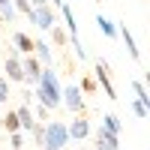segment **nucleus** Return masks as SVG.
I'll return each instance as SVG.
<instances>
[{"label":"nucleus","instance_id":"nucleus-27","mask_svg":"<svg viewBox=\"0 0 150 150\" xmlns=\"http://www.w3.org/2000/svg\"><path fill=\"white\" fill-rule=\"evenodd\" d=\"M33 117H39V120L45 123V120H51V111H48L45 105H39V102H36V111H33Z\"/></svg>","mask_w":150,"mask_h":150},{"label":"nucleus","instance_id":"nucleus-30","mask_svg":"<svg viewBox=\"0 0 150 150\" xmlns=\"http://www.w3.org/2000/svg\"><path fill=\"white\" fill-rule=\"evenodd\" d=\"M0 114H3V105H0Z\"/></svg>","mask_w":150,"mask_h":150},{"label":"nucleus","instance_id":"nucleus-10","mask_svg":"<svg viewBox=\"0 0 150 150\" xmlns=\"http://www.w3.org/2000/svg\"><path fill=\"white\" fill-rule=\"evenodd\" d=\"M33 57L39 60L42 66H51V63H54V54H51V45H48L45 39H33Z\"/></svg>","mask_w":150,"mask_h":150},{"label":"nucleus","instance_id":"nucleus-1","mask_svg":"<svg viewBox=\"0 0 150 150\" xmlns=\"http://www.w3.org/2000/svg\"><path fill=\"white\" fill-rule=\"evenodd\" d=\"M33 96H36V102L45 105L48 111H54L60 105V78H57L54 66H42L39 81H36V87H33Z\"/></svg>","mask_w":150,"mask_h":150},{"label":"nucleus","instance_id":"nucleus-11","mask_svg":"<svg viewBox=\"0 0 150 150\" xmlns=\"http://www.w3.org/2000/svg\"><path fill=\"white\" fill-rule=\"evenodd\" d=\"M12 48H15V54H33V39L24 30H15L12 33Z\"/></svg>","mask_w":150,"mask_h":150},{"label":"nucleus","instance_id":"nucleus-14","mask_svg":"<svg viewBox=\"0 0 150 150\" xmlns=\"http://www.w3.org/2000/svg\"><path fill=\"white\" fill-rule=\"evenodd\" d=\"M60 9V15H63V21H66V30H69V39H78V24H75V12L66 6V3H60L57 6Z\"/></svg>","mask_w":150,"mask_h":150},{"label":"nucleus","instance_id":"nucleus-7","mask_svg":"<svg viewBox=\"0 0 150 150\" xmlns=\"http://www.w3.org/2000/svg\"><path fill=\"white\" fill-rule=\"evenodd\" d=\"M93 147L96 150H117L120 147V135H114V132H108V129L99 126L96 135H93Z\"/></svg>","mask_w":150,"mask_h":150},{"label":"nucleus","instance_id":"nucleus-17","mask_svg":"<svg viewBox=\"0 0 150 150\" xmlns=\"http://www.w3.org/2000/svg\"><path fill=\"white\" fill-rule=\"evenodd\" d=\"M96 24H99V30H102L108 39H117V24H114V21H108L105 15H99V18H96Z\"/></svg>","mask_w":150,"mask_h":150},{"label":"nucleus","instance_id":"nucleus-3","mask_svg":"<svg viewBox=\"0 0 150 150\" xmlns=\"http://www.w3.org/2000/svg\"><path fill=\"white\" fill-rule=\"evenodd\" d=\"M27 21L30 24H36L42 33H48L57 24V18H54V9H51V3H45V6H33L30 9V15H27Z\"/></svg>","mask_w":150,"mask_h":150},{"label":"nucleus","instance_id":"nucleus-16","mask_svg":"<svg viewBox=\"0 0 150 150\" xmlns=\"http://www.w3.org/2000/svg\"><path fill=\"white\" fill-rule=\"evenodd\" d=\"M102 129H108V132H114V135H120V129H123V123H120V117H117V114H102Z\"/></svg>","mask_w":150,"mask_h":150},{"label":"nucleus","instance_id":"nucleus-22","mask_svg":"<svg viewBox=\"0 0 150 150\" xmlns=\"http://www.w3.org/2000/svg\"><path fill=\"white\" fill-rule=\"evenodd\" d=\"M48 33L54 36V45H66V42H69V36H66V30H63V27H57V24H54V27L48 30Z\"/></svg>","mask_w":150,"mask_h":150},{"label":"nucleus","instance_id":"nucleus-19","mask_svg":"<svg viewBox=\"0 0 150 150\" xmlns=\"http://www.w3.org/2000/svg\"><path fill=\"white\" fill-rule=\"evenodd\" d=\"M0 18H3L6 24L15 21V6H12V0H0Z\"/></svg>","mask_w":150,"mask_h":150},{"label":"nucleus","instance_id":"nucleus-4","mask_svg":"<svg viewBox=\"0 0 150 150\" xmlns=\"http://www.w3.org/2000/svg\"><path fill=\"white\" fill-rule=\"evenodd\" d=\"M60 105H66L72 114H81V111H84V93L78 90V84L60 87Z\"/></svg>","mask_w":150,"mask_h":150},{"label":"nucleus","instance_id":"nucleus-18","mask_svg":"<svg viewBox=\"0 0 150 150\" xmlns=\"http://www.w3.org/2000/svg\"><path fill=\"white\" fill-rule=\"evenodd\" d=\"M0 126L6 129V135H9V132H21V129H18V117H15V111H6V117L0 114Z\"/></svg>","mask_w":150,"mask_h":150},{"label":"nucleus","instance_id":"nucleus-24","mask_svg":"<svg viewBox=\"0 0 150 150\" xmlns=\"http://www.w3.org/2000/svg\"><path fill=\"white\" fill-rule=\"evenodd\" d=\"M9 147L12 150H21L24 147V132H9Z\"/></svg>","mask_w":150,"mask_h":150},{"label":"nucleus","instance_id":"nucleus-28","mask_svg":"<svg viewBox=\"0 0 150 150\" xmlns=\"http://www.w3.org/2000/svg\"><path fill=\"white\" fill-rule=\"evenodd\" d=\"M48 0H30V6H45Z\"/></svg>","mask_w":150,"mask_h":150},{"label":"nucleus","instance_id":"nucleus-8","mask_svg":"<svg viewBox=\"0 0 150 150\" xmlns=\"http://www.w3.org/2000/svg\"><path fill=\"white\" fill-rule=\"evenodd\" d=\"M66 132H69V141H84V138H90V120H84L81 114H75L72 123H66Z\"/></svg>","mask_w":150,"mask_h":150},{"label":"nucleus","instance_id":"nucleus-13","mask_svg":"<svg viewBox=\"0 0 150 150\" xmlns=\"http://www.w3.org/2000/svg\"><path fill=\"white\" fill-rule=\"evenodd\" d=\"M15 117H18V129H21V132H30V129H33V123H36L30 105H18V108H15Z\"/></svg>","mask_w":150,"mask_h":150},{"label":"nucleus","instance_id":"nucleus-26","mask_svg":"<svg viewBox=\"0 0 150 150\" xmlns=\"http://www.w3.org/2000/svg\"><path fill=\"white\" fill-rule=\"evenodd\" d=\"M12 6H15V12H24V15H30V0H12Z\"/></svg>","mask_w":150,"mask_h":150},{"label":"nucleus","instance_id":"nucleus-9","mask_svg":"<svg viewBox=\"0 0 150 150\" xmlns=\"http://www.w3.org/2000/svg\"><path fill=\"white\" fill-rule=\"evenodd\" d=\"M21 69H24V81H27L30 87H36V81H39V72H42V63H39L33 54H24Z\"/></svg>","mask_w":150,"mask_h":150},{"label":"nucleus","instance_id":"nucleus-25","mask_svg":"<svg viewBox=\"0 0 150 150\" xmlns=\"http://www.w3.org/2000/svg\"><path fill=\"white\" fill-rule=\"evenodd\" d=\"M78 90H81V93H96V81L90 78V75H84V78H81V87H78Z\"/></svg>","mask_w":150,"mask_h":150},{"label":"nucleus","instance_id":"nucleus-23","mask_svg":"<svg viewBox=\"0 0 150 150\" xmlns=\"http://www.w3.org/2000/svg\"><path fill=\"white\" fill-rule=\"evenodd\" d=\"M9 96H12V90H9V81L0 75V105H6L9 102Z\"/></svg>","mask_w":150,"mask_h":150},{"label":"nucleus","instance_id":"nucleus-15","mask_svg":"<svg viewBox=\"0 0 150 150\" xmlns=\"http://www.w3.org/2000/svg\"><path fill=\"white\" fill-rule=\"evenodd\" d=\"M129 87H132V93H135V99H141V102L150 108V96H147V87H144V81H138V78H132L129 81Z\"/></svg>","mask_w":150,"mask_h":150},{"label":"nucleus","instance_id":"nucleus-20","mask_svg":"<svg viewBox=\"0 0 150 150\" xmlns=\"http://www.w3.org/2000/svg\"><path fill=\"white\" fill-rule=\"evenodd\" d=\"M129 108H132V114L138 117V120H147V117H150V108L141 102V99H132V102H129Z\"/></svg>","mask_w":150,"mask_h":150},{"label":"nucleus","instance_id":"nucleus-21","mask_svg":"<svg viewBox=\"0 0 150 150\" xmlns=\"http://www.w3.org/2000/svg\"><path fill=\"white\" fill-rule=\"evenodd\" d=\"M30 135H33V141H36V147H45V123H33V129H30Z\"/></svg>","mask_w":150,"mask_h":150},{"label":"nucleus","instance_id":"nucleus-2","mask_svg":"<svg viewBox=\"0 0 150 150\" xmlns=\"http://www.w3.org/2000/svg\"><path fill=\"white\" fill-rule=\"evenodd\" d=\"M45 144L51 147H66L69 144V132L63 120H45Z\"/></svg>","mask_w":150,"mask_h":150},{"label":"nucleus","instance_id":"nucleus-5","mask_svg":"<svg viewBox=\"0 0 150 150\" xmlns=\"http://www.w3.org/2000/svg\"><path fill=\"white\" fill-rule=\"evenodd\" d=\"M3 78L12 84V81H24V69H21V57L15 54V48H12V51L6 54V60H3Z\"/></svg>","mask_w":150,"mask_h":150},{"label":"nucleus","instance_id":"nucleus-29","mask_svg":"<svg viewBox=\"0 0 150 150\" xmlns=\"http://www.w3.org/2000/svg\"><path fill=\"white\" fill-rule=\"evenodd\" d=\"M42 150H63V147H51V144H45V147H42Z\"/></svg>","mask_w":150,"mask_h":150},{"label":"nucleus","instance_id":"nucleus-6","mask_svg":"<svg viewBox=\"0 0 150 150\" xmlns=\"http://www.w3.org/2000/svg\"><path fill=\"white\" fill-rule=\"evenodd\" d=\"M96 87H102L105 90V96L108 99H117V90H114V84H111V78H108V63L105 60H96Z\"/></svg>","mask_w":150,"mask_h":150},{"label":"nucleus","instance_id":"nucleus-12","mask_svg":"<svg viewBox=\"0 0 150 150\" xmlns=\"http://www.w3.org/2000/svg\"><path fill=\"white\" fill-rule=\"evenodd\" d=\"M117 36L123 39V45H126L129 57H132V60H141V51H138V45H135V36L129 33V27H126V24H120V27H117Z\"/></svg>","mask_w":150,"mask_h":150}]
</instances>
